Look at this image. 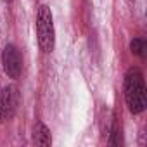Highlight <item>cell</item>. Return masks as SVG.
<instances>
[{
  "mask_svg": "<svg viewBox=\"0 0 147 147\" xmlns=\"http://www.w3.org/2000/svg\"><path fill=\"white\" fill-rule=\"evenodd\" d=\"M18 107V92L14 87H5L0 90V123L12 118Z\"/></svg>",
  "mask_w": 147,
  "mask_h": 147,
  "instance_id": "4",
  "label": "cell"
},
{
  "mask_svg": "<svg viewBox=\"0 0 147 147\" xmlns=\"http://www.w3.org/2000/svg\"><path fill=\"white\" fill-rule=\"evenodd\" d=\"M125 100L133 114H140L147 102H145V85H144V76L140 69L131 67L128 69L126 76H125Z\"/></svg>",
  "mask_w": 147,
  "mask_h": 147,
  "instance_id": "1",
  "label": "cell"
},
{
  "mask_svg": "<svg viewBox=\"0 0 147 147\" xmlns=\"http://www.w3.org/2000/svg\"><path fill=\"white\" fill-rule=\"evenodd\" d=\"M2 66L5 75L12 80H18L21 76V71H23V59L19 50L14 45H5L2 50Z\"/></svg>",
  "mask_w": 147,
  "mask_h": 147,
  "instance_id": "3",
  "label": "cell"
},
{
  "mask_svg": "<svg viewBox=\"0 0 147 147\" xmlns=\"http://www.w3.org/2000/svg\"><path fill=\"white\" fill-rule=\"evenodd\" d=\"M36 38H38V45L40 50L45 54H50L54 50V43H55V31H54V19H52V12L47 5H42L38 9V16H36Z\"/></svg>",
  "mask_w": 147,
  "mask_h": 147,
  "instance_id": "2",
  "label": "cell"
},
{
  "mask_svg": "<svg viewBox=\"0 0 147 147\" xmlns=\"http://www.w3.org/2000/svg\"><path fill=\"white\" fill-rule=\"evenodd\" d=\"M5 2H11V0H5Z\"/></svg>",
  "mask_w": 147,
  "mask_h": 147,
  "instance_id": "7",
  "label": "cell"
},
{
  "mask_svg": "<svg viewBox=\"0 0 147 147\" xmlns=\"http://www.w3.org/2000/svg\"><path fill=\"white\" fill-rule=\"evenodd\" d=\"M35 142L38 145H50L52 144V137H50V130L43 125V123H38L36 125V130H35Z\"/></svg>",
  "mask_w": 147,
  "mask_h": 147,
  "instance_id": "5",
  "label": "cell"
},
{
  "mask_svg": "<svg viewBox=\"0 0 147 147\" xmlns=\"http://www.w3.org/2000/svg\"><path fill=\"white\" fill-rule=\"evenodd\" d=\"M130 49H131V52H133L135 55L144 57V54H145V42H144L142 38H135V40H131Z\"/></svg>",
  "mask_w": 147,
  "mask_h": 147,
  "instance_id": "6",
  "label": "cell"
}]
</instances>
